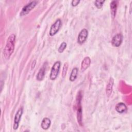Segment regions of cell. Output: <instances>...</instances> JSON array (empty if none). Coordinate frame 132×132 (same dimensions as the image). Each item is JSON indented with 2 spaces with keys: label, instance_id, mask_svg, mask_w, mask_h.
<instances>
[{
  "label": "cell",
  "instance_id": "1",
  "mask_svg": "<svg viewBox=\"0 0 132 132\" xmlns=\"http://www.w3.org/2000/svg\"><path fill=\"white\" fill-rule=\"evenodd\" d=\"M15 35L13 34H11L8 38L5 47L3 51L4 57L6 59H9L14 50Z\"/></svg>",
  "mask_w": 132,
  "mask_h": 132
},
{
  "label": "cell",
  "instance_id": "19",
  "mask_svg": "<svg viewBox=\"0 0 132 132\" xmlns=\"http://www.w3.org/2000/svg\"><path fill=\"white\" fill-rule=\"evenodd\" d=\"M80 2L79 0H73L71 2V5L73 7H76L79 4Z\"/></svg>",
  "mask_w": 132,
  "mask_h": 132
},
{
  "label": "cell",
  "instance_id": "14",
  "mask_svg": "<svg viewBox=\"0 0 132 132\" xmlns=\"http://www.w3.org/2000/svg\"><path fill=\"white\" fill-rule=\"evenodd\" d=\"M51 124V120L48 118L45 117L42 119L41 121V126L43 129L47 130L50 128Z\"/></svg>",
  "mask_w": 132,
  "mask_h": 132
},
{
  "label": "cell",
  "instance_id": "15",
  "mask_svg": "<svg viewBox=\"0 0 132 132\" xmlns=\"http://www.w3.org/2000/svg\"><path fill=\"white\" fill-rule=\"evenodd\" d=\"M78 72V69H77V68H74L72 69L69 77V80L70 81L73 82L76 79L77 76Z\"/></svg>",
  "mask_w": 132,
  "mask_h": 132
},
{
  "label": "cell",
  "instance_id": "5",
  "mask_svg": "<svg viewBox=\"0 0 132 132\" xmlns=\"http://www.w3.org/2000/svg\"><path fill=\"white\" fill-rule=\"evenodd\" d=\"M61 20L58 19L51 26L50 31H49L50 35L51 36H54V35H55L58 32L61 27Z\"/></svg>",
  "mask_w": 132,
  "mask_h": 132
},
{
  "label": "cell",
  "instance_id": "2",
  "mask_svg": "<svg viewBox=\"0 0 132 132\" xmlns=\"http://www.w3.org/2000/svg\"><path fill=\"white\" fill-rule=\"evenodd\" d=\"M82 95L81 91L78 93L76 97V106H77V122L80 126H82V108L81 105V101Z\"/></svg>",
  "mask_w": 132,
  "mask_h": 132
},
{
  "label": "cell",
  "instance_id": "12",
  "mask_svg": "<svg viewBox=\"0 0 132 132\" xmlns=\"http://www.w3.org/2000/svg\"><path fill=\"white\" fill-rule=\"evenodd\" d=\"M115 109L116 111H117L119 113H123L125 112L127 110V107L126 105L120 102L118 103L115 107Z\"/></svg>",
  "mask_w": 132,
  "mask_h": 132
},
{
  "label": "cell",
  "instance_id": "7",
  "mask_svg": "<svg viewBox=\"0 0 132 132\" xmlns=\"http://www.w3.org/2000/svg\"><path fill=\"white\" fill-rule=\"evenodd\" d=\"M88 36V30L86 28H84L81 29L78 35L77 43L80 45L84 43L87 39Z\"/></svg>",
  "mask_w": 132,
  "mask_h": 132
},
{
  "label": "cell",
  "instance_id": "10",
  "mask_svg": "<svg viewBox=\"0 0 132 132\" xmlns=\"http://www.w3.org/2000/svg\"><path fill=\"white\" fill-rule=\"evenodd\" d=\"M91 63V59L89 57L87 56L84 58V59L82 60L81 63V71L82 72L85 71L86 70H87L88 67L90 66Z\"/></svg>",
  "mask_w": 132,
  "mask_h": 132
},
{
  "label": "cell",
  "instance_id": "20",
  "mask_svg": "<svg viewBox=\"0 0 132 132\" xmlns=\"http://www.w3.org/2000/svg\"><path fill=\"white\" fill-rule=\"evenodd\" d=\"M36 64V60H34L32 61V63H31V70L35 68V66Z\"/></svg>",
  "mask_w": 132,
  "mask_h": 132
},
{
  "label": "cell",
  "instance_id": "9",
  "mask_svg": "<svg viewBox=\"0 0 132 132\" xmlns=\"http://www.w3.org/2000/svg\"><path fill=\"white\" fill-rule=\"evenodd\" d=\"M46 66H47V62H44L42 67L40 69L36 76V79L38 81H41L43 79L45 76V70L46 68Z\"/></svg>",
  "mask_w": 132,
  "mask_h": 132
},
{
  "label": "cell",
  "instance_id": "18",
  "mask_svg": "<svg viewBox=\"0 0 132 132\" xmlns=\"http://www.w3.org/2000/svg\"><path fill=\"white\" fill-rule=\"evenodd\" d=\"M67 43H66L65 42H62V43L60 44V46L59 47V48H58V52H59V53H62L64 51V50L65 49V48L67 47Z\"/></svg>",
  "mask_w": 132,
  "mask_h": 132
},
{
  "label": "cell",
  "instance_id": "8",
  "mask_svg": "<svg viewBox=\"0 0 132 132\" xmlns=\"http://www.w3.org/2000/svg\"><path fill=\"white\" fill-rule=\"evenodd\" d=\"M123 36L121 34H118L113 36L111 40V44L114 47H119L123 41Z\"/></svg>",
  "mask_w": 132,
  "mask_h": 132
},
{
  "label": "cell",
  "instance_id": "3",
  "mask_svg": "<svg viewBox=\"0 0 132 132\" xmlns=\"http://www.w3.org/2000/svg\"><path fill=\"white\" fill-rule=\"evenodd\" d=\"M60 65H61V62L60 61H56L54 64L53 65L51 70V72L50 74V79L52 80H54L57 78L60 68Z\"/></svg>",
  "mask_w": 132,
  "mask_h": 132
},
{
  "label": "cell",
  "instance_id": "17",
  "mask_svg": "<svg viewBox=\"0 0 132 132\" xmlns=\"http://www.w3.org/2000/svg\"><path fill=\"white\" fill-rule=\"evenodd\" d=\"M105 2V1H98L96 0L95 1V6L97 9H101L103 6V4Z\"/></svg>",
  "mask_w": 132,
  "mask_h": 132
},
{
  "label": "cell",
  "instance_id": "13",
  "mask_svg": "<svg viewBox=\"0 0 132 132\" xmlns=\"http://www.w3.org/2000/svg\"><path fill=\"white\" fill-rule=\"evenodd\" d=\"M117 1H113L110 3V13L112 19H114L116 15L117 10Z\"/></svg>",
  "mask_w": 132,
  "mask_h": 132
},
{
  "label": "cell",
  "instance_id": "21",
  "mask_svg": "<svg viewBox=\"0 0 132 132\" xmlns=\"http://www.w3.org/2000/svg\"><path fill=\"white\" fill-rule=\"evenodd\" d=\"M1 91H2V89H3V86H4V82H3V81H1Z\"/></svg>",
  "mask_w": 132,
  "mask_h": 132
},
{
  "label": "cell",
  "instance_id": "16",
  "mask_svg": "<svg viewBox=\"0 0 132 132\" xmlns=\"http://www.w3.org/2000/svg\"><path fill=\"white\" fill-rule=\"evenodd\" d=\"M68 69V62H65L64 63L63 68H62V78H65L66 75H67V71Z\"/></svg>",
  "mask_w": 132,
  "mask_h": 132
},
{
  "label": "cell",
  "instance_id": "11",
  "mask_svg": "<svg viewBox=\"0 0 132 132\" xmlns=\"http://www.w3.org/2000/svg\"><path fill=\"white\" fill-rule=\"evenodd\" d=\"M114 84V80L112 77H110L109 79L106 88V93L108 97L110 96L112 93L113 90V86Z\"/></svg>",
  "mask_w": 132,
  "mask_h": 132
},
{
  "label": "cell",
  "instance_id": "6",
  "mask_svg": "<svg viewBox=\"0 0 132 132\" xmlns=\"http://www.w3.org/2000/svg\"><path fill=\"white\" fill-rule=\"evenodd\" d=\"M23 108L22 107L20 108L16 111L14 118V123H13V129L16 130L18 129L19 125V123L20 122V120L23 114Z\"/></svg>",
  "mask_w": 132,
  "mask_h": 132
},
{
  "label": "cell",
  "instance_id": "4",
  "mask_svg": "<svg viewBox=\"0 0 132 132\" xmlns=\"http://www.w3.org/2000/svg\"><path fill=\"white\" fill-rule=\"evenodd\" d=\"M37 3H38L37 1H33L30 2L29 3L27 4L26 5L24 6L23 8H22L20 13V15L21 16H23L29 13V12H30L36 7V6L37 5Z\"/></svg>",
  "mask_w": 132,
  "mask_h": 132
}]
</instances>
